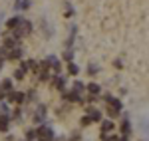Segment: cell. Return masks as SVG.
<instances>
[{"instance_id": "1", "label": "cell", "mask_w": 149, "mask_h": 141, "mask_svg": "<svg viewBox=\"0 0 149 141\" xmlns=\"http://www.w3.org/2000/svg\"><path fill=\"white\" fill-rule=\"evenodd\" d=\"M36 133H38L42 139H46V141H52V139H54V129H52L50 125H46V123H44V125H40V127L36 129Z\"/></svg>"}, {"instance_id": "18", "label": "cell", "mask_w": 149, "mask_h": 141, "mask_svg": "<svg viewBox=\"0 0 149 141\" xmlns=\"http://www.w3.org/2000/svg\"><path fill=\"white\" fill-rule=\"evenodd\" d=\"M26 141H34L36 137H38V133H36V129H26Z\"/></svg>"}, {"instance_id": "22", "label": "cell", "mask_w": 149, "mask_h": 141, "mask_svg": "<svg viewBox=\"0 0 149 141\" xmlns=\"http://www.w3.org/2000/svg\"><path fill=\"white\" fill-rule=\"evenodd\" d=\"M84 90H86V85H84L81 82H78V80H76V82H74V92H78V94H81Z\"/></svg>"}, {"instance_id": "2", "label": "cell", "mask_w": 149, "mask_h": 141, "mask_svg": "<svg viewBox=\"0 0 149 141\" xmlns=\"http://www.w3.org/2000/svg\"><path fill=\"white\" fill-rule=\"evenodd\" d=\"M103 99H105V103H107V106L111 107V109H115V111H119V113H121V109H123V103H121L119 99H115L113 95H109V94L105 95Z\"/></svg>"}, {"instance_id": "24", "label": "cell", "mask_w": 149, "mask_h": 141, "mask_svg": "<svg viewBox=\"0 0 149 141\" xmlns=\"http://www.w3.org/2000/svg\"><path fill=\"white\" fill-rule=\"evenodd\" d=\"M40 82H50V74H48V70L40 72Z\"/></svg>"}, {"instance_id": "21", "label": "cell", "mask_w": 149, "mask_h": 141, "mask_svg": "<svg viewBox=\"0 0 149 141\" xmlns=\"http://www.w3.org/2000/svg\"><path fill=\"white\" fill-rule=\"evenodd\" d=\"M102 141H121V137H117V135H107V133H102Z\"/></svg>"}, {"instance_id": "28", "label": "cell", "mask_w": 149, "mask_h": 141, "mask_svg": "<svg viewBox=\"0 0 149 141\" xmlns=\"http://www.w3.org/2000/svg\"><path fill=\"white\" fill-rule=\"evenodd\" d=\"M0 115H8V107L4 106V103L0 106Z\"/></svg>"}, {"instance_id": "29", "label": "cell", "mask_w": 149, "mask_h": 141, "mask_svg": "<svg viewBox=\"0 0 149 141\" xmlns=\"http://www.w3.org/2000/svg\"><path fill=\"white\" fill-rule=\"evenodd\" d=\"M88 72H90V74H97V72H100V68H97V66H90V68H88Z\"/></svg>"}, {"instance_id": "30", "label": "cell", "mask_w": 149, "mask_h": 141, "mask_svg": "<svg viewBox=\"0 0 149 141\" xmlns=\"http://www.w3.org/2000/svg\"><path fill=\"white\" fill-rule=\"evenodd\" d=\"M107 113H109V117H117V115H119V111H115V109H111V107L107 109Z\"/></svg>"}, {"instance_id": "3", "label": "cell", "mask_w": 149, "mask_h": 141, "mask_svg": "<svg viewBox=\"0 0 149 141\" xmlns=\"http://www.w3.org/2000/svg\"><path fill=\"white\" fill-rule=\"evenodd\" d=\"M86 111H88V115H90V119H92V123H100V121L103 119L102 111H100V109H95V107H88Z\"/></svg>"}, {"instance_id": "10", "label": "cell", "mask_w": 149, "mask_h": 141, "mask_svg": "<svg viewBox=\"0 0 149 141\" xmlns=\"http://www.w3.org/2000/svg\"><path fill=\"white\" fill-rule=\"evenodd\" d=\"M119 129H121V135H123V137H129V135H131V121L125 117L121 121V127H119Z\"/></svg>"}, {"instance_id": "26", "label": "cell", "mask_w": 149, "mask_h": 141, "mask_svg": "<svg viewBox=\"0 0 149 141\" xmlns=\"http://www.w3.org/2000/svg\"><path fill=\"white\" fill-rule=\"evenodd\" d=\"M24 95H26V99H30V101H34V99H36V90H30L28 94H24Z\"/></svg>"}, {"instance_id": "34", "label": "cell", "mask_w": 149, "mask_h": 141, "mask_svg": "<svg viewBox=\"0 0 149 141\" xmlns=\"http://www.w3.org/2000/svg\"><path fill=\"white\" fill-rule=\"evenodd\" d=\"M40 141H46V139H40Z\"/></svg>"}, {"instance_id": "23", "label": "cell", "mask_w": 149, "mask_h": 141, "mask_svg": "<svg viewBox=\"0 0 149 141\" xmlns=\"http://www.w3.org/2000/svg\"><path fill=\"white\" fill-rule=\"evenodd\" d=\"M81 127H88V125H92V119H90V115H84V117L80 119Z\"/></svg>"}, {"instance_id": "19", "label": "cell", "mask_w": 149, "mask_h": 141, "mask_svg": "<svg viewBox=\"0 0 149 141\" xmlns=\"http://www.w3.org/2000/svg\"><path fill=\"white\" fill-rule=\"evenodd\" d=\"M24 76H26V72H24V70H20V68H18V70H14V80H16V82H22Z\"/></svg>"}, {"instance_id": "9", "label": "cell", "mask_w": 149, "mask_h": 141, "mask_svg": "<svg viewBox=\"0 0 149 141\" xmlns=\"http://www.w3.org/2000/svg\"><path fill=\"white\" fill-rule=\"evenodd\" d=\"M20 70H24V72L38 70V62H36V60H24V62H22V66H20Z\"/></svg>"}, {"instance_id": "14", "label": "cell", "mask_w": 149, "mask_h": 141, "mask_svg": "<svg viewBox=\"0 0 149 141\" xmlns=\"http://www.w3.org/2000/svg\"><path fill=\"white\" fill-rule=\"evenodd\" d=\"M20 20H22L20 16H12V18H8V22H6V26H8V30H14V28H16L18 24H20Z\"/></svg>"}, {"instance_id": "5", "label": "cell", "mask_w": 149, "mask_h": 141, "mask_svg": "<svg viewBox=\"0 0 149 141\" xmlns=\"http://www.w3.org/2000/svg\"><path fill=\"white\" fill-rule=\"evenodd\" d=\"M22 54H24V50L20 46H16V48H10V50L6 52V58H8V60H20V58H22Z\"/></svg>"}, {"instance_id": "33", "label": "cell", "mask_w": 149, "mask_h": 141, "mask_svg": "<svg viewBox=\"0 0 149 141\" xmlns=\"http://www.w3.org/2000/svg\"><path fill=\"white\" fill-rule=\"evenodd\" d=\"M4 97H6V95H4V92L0 90V99H4Z\"/></svg>"}, {"instance_id": "15", "label": "cell", "mask_w": 149, "mask_h": 141, "mask_svg": "<svg viewBox=\"0 0 149 141\" xmlns=\"http://www.w3.org/2000/svg\"><path fill=\"white\" fill-rule=\"evenodd\" d=\"M68 74L70 76H78L80 74V66L74 64V62H68Z\"/></svg>"}, {"instance_id": "12", "label": "cell", "mask_w": 149, "mask_h": 141, "mask_svg": "<svg viewBox=\"0 0 149 141\" xmlns=\"http://www.w3.org/2000/svg\"><path fill=\"white\" fill-rule=\"evenodd\" d=\"M30 4H32V0H16L14 8L16 10H26V8H30Z\"/></svg>"}, {"instance_id": "31", "label": "cell", "mask_w": 149, "mask_h": 141, "mask_svg": "<svg viewBox=\"0 0 149 141\" xmlns=\"http://www.w3.org/2000/svg\"><path fill=\"white\" fill-rule=\"evenodd\" d=\"M113 66L117 68V70H121V68H123V64H121V60H115V62H113Z\"/></svg>"}, {"instance_id": "6", "label": "cell", "mask_w": 149, "mask_h": 141, "mask_svg": "<svg viewBox=\"0 0 149 141\" xmlns=\"http://www.w3.org/2000/svg\"><path fill=\"white\" fill-rule=\"evenodd\" d=\"M52 85H54L56 90H64V88H66V78H64L62 74H56V76H54V82H52Z\"/></svg>"}, {"instance_id": "13", "label": "cell", "mask_w": 149, "mask_h": 141, "mask_svg": "<svg viewBox=\"0 0 149 141\" xmlns=\"http://www.w3.org/2000/svg\"><path fill=\"white\" fill-rule=\"evenodd\" d=\"M86 90H88V92H90V95H100L102 94V88H100V85H97V83H90V85H88V88H86Z\"/></svg>"}, {"instance_id": "25", "label": "cell", "mask_w": 149, "mask_h": 141, "mask_svg": "<svg viewBox=\"0 0 149 141\" xmlns=\"http://www.w3.org/2000/svg\"><path fill=\"white\" fill-rule=\"evenodd\" d=\"M72 58H74V52H72V50H66V52H64V60H66V62H72Z\"/></svg>"}, {"instance_id": "27", "label": "cell", "mask_w": 149, "mask_h": 141, "mask_svg": "<svg viewBox=\"0 0 149 141\" xmlns=\"http://www.w3.org/2000/svg\"><path fill=\"white\" fill-rule=\"evenodd\" d=\"M20 117H22V109H14V113H12V119H16V121H18Z\"/></svg>"}, {"instance_id": "32", "label": "cell", "mask_w": 149, "mask_h": 141, "mask_svg": "<svg viewBox=\"0 0 149 141\" xmlns=\"http://www.w3.org/2000/svg\"><path fill=\"white\" fill-rule=\"evenodd\" d=\"M70 141H80V135H78V133H74V135L70 137Z\"/></svg>"}, {"instance_id": "16", "label": "cell", "mask_w": 149, "mask_h": 141, "mask_svg": "<svg viewBox=\"0 0 149 141\" xmlns=\"http://www.w3.org/2000/svg\"><path fill=\"white\" fill-rule=\"evenodd\" d=\"M44 115H46V106H40V107H38V111L34 113V121H42Z\"/></svg>"}, {"instance_id": "7", "label": "cell", "mask_w": 149, "mask_h": 141, "mask_svg": "<svg viewBox=\"0 0 149 141\" xmlns=\"http://www.w3.org/2000/svg\"><path fill=\"white\" fill-rule=\"evenodd\" d=\"M62 99H68L72 103H81V97L78 92H70V94H62Z\"/></svg>"}, {"instance_id": "17", "label": "cell", "mask_w": 149, "mask_h": 141, "mask_svg": "<svg viewBox=\"0 0 149 141\" xmlns=\"http://www.w3.org/2000/svg\"><path fill=\"white\" fill-rule=\"evenodd\" d=\"M0 90H2L4 94H6V92H12V82L10 80H4V82L0 83Z\"/></svg>"}, {"instance_id": "4", "label": "cell", "mask_w": 149, "mask_h": 141, "mask_svg": "<svg viewBox=\"0 0 149 141\" xmlns=\"http://www.w3.org/2000/svg\"><path fill=\"white\" fill-rule=\"evenodd\" d=\"M8 101L10 103H22V101H26V95L22 92H8Z\"/></svg>"}, {"instance_id": "8", "label": "cell", "mask_w": 149, "mask_h": 141, "mask_svg": "<svg viewBox=\"0 0 149 141\" xmlns=\"http://www.w3.org/2000/svg\"><path fill=\"white\" fill-rule=\"evenodd\" d=\"M100 123H102V133H111L115 129V123L111 119H102Z\"/></svg>"}, {"instance_id": "11", "label": "cell", "mask_w": 149, "mask_h": 141, "mask_svg": "<svg viewBox=\"0 0 149 141\" xmlns=\"http://www.w3.org/2000/svg\"><path fill=\"white\" fill-rule=\"evenodd\" d=\"M10 129V117L8 115H0V133H6Z\"/></svg>"}, {"instance_id": "20", "label": "cell", "mask_w": 149, "mask_h": 141, "mask_svg": "<svg viewBox=\"0 0 149 141\" xmlns=\"http://www.w3.org/2000/svg\"><path fill=\"white\" fill-rule=\"evenodd\" d=\"M64 8H66V14H64V16H66V18H72V16H74V8H72V4H70V2H64Z\"/></svg>"}]
</instances>
